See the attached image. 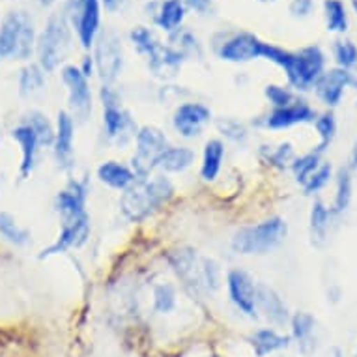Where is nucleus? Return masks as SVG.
I'll list each match as a JSON object with an SVG mask.
<instances>
[{"instance_id":"f257e3e1","label":"nucleus","mask_w":357,"mask_h":357,"mask_svg":"<svg viewBox=\"0 0 357 357\" xmlns=\"http://www.w3.org/2000/svg\"><path fill=\"white\" fill-rule=\"evenodd\" d=\"M260 59L270 60L284 70L288 82L298 90H309L317 84L326 68V54L318 45L301 49L299 53H290L287 49L271 43H262Z\"/></svg>"},{"instance_id":"f03ea898","label":"nucleus","mask_w":357,"mask_h":357,"mask_svg":"<svg viewBox=\"0 0 357 357\" xmlns=\"http://www.w3.org/2000/svg\"><path fill=\"white\" fill-rule=\"evenodd\" d=\"M174 195V185L169 178L155 176L148 180H137L129 189H126L120 199L122 213L131 222L144 221L148 215L167 204Z\"/></svg>"},{"instance_id":"7ed1b4c3","label":"nucleus","mask_w":357,"mask_h":357,"mask_svg":"<svg viewBox=\"0 0 357 357\" xmlns=\"http://www.w3.org/2000/svg\"><path fill=\"white\" fill-rule=\"evenodd\" d=\"M34 21L23 10L6 13L0 21V60L29 62L36 54Z\"/></svg>"},{"instance_id":"20e7f679","label":"nucleus","mask_w":357,"mask_h":357,"mask_svg":"<svg viewBox=\"0 0 357 357\" xmlns=\"http://www.w3.org/2000/svg\"><path fill=\"white\" fill-rule=\"evenodd\" d=\"M129 40L133 43V47L142 59L146 60L148 68L153 75L159 79H170L178 75V71L183 64V56L178 51L165 45L159 41V38L153 34V30L146 26H137L131 30Z\"/></svg>"},{"instance_id":"39448f33","label":"nucleus","mask_w":357,"mask_h":357,"mask_svg":"<svg viewBox=\"0 0 357 357\" xmlns=\"http://www.w3.org/2000/svg\"><path fill=\"white\" fill-rule=\"evenodd\" d=\"M71 45V26L64 10L53 13L47 19L38 40H36V56L38 64L43 68L45 73H51L64 60L66 53Z\"/></svg>"},{"instance_id":"423d86ee","label":"nucleus","mask_w":357,"mask_h":357,"mask_svg":"<svg viewBox=\"0 0 357 357\" xmlns=\"http://www.w3.org/2000/svg\"><path fill=\"white\" fill-rule=\"evenodd\" d=\"M287 234V221L281 217H271L238 230L232 238V249L238 255H266L281 245Z\"/></svg>"},{"instance_id":"0eeeda50","label":"nucleus","mask_w":357,"mask_h":357,"mask_svg":"<svg viewBox=\"0 0 357 357\" xmlns=\"http://www.w3.org/2000/svg\"><path fill=\"white\" fill-rule=\"evenodd\" d=\"M101 103H103V128L107 137L118 144H126L129 139L137 135V126L133 118L122 107V101L109 84H103L100 92Z\"/></svg>"},{"instance_id":"6e6552de","label":"nucleus","mask_w":357,"mask_h":357,"mask_svg":"<svg viewBox=\"0 0 357 357\" xmlns=\"http://www.w3.org/2000/svg\"><path fill=\"white\" fill-rule=\"evenodd\" d=\"M137 150L131 159V169L137 180H148L150 172L158 167V159L169 148L167 137L161 129L144 126L137 131Z\"/></svg>"},{"instance_id":"1a4fd4ad","label":"nucleus","mask_w":357,"mask_h":357,"mask_svg":"<svg viewBox=\"0 0 357 357\" xmlns=\"http://www.w3.org/2000/svg\"><path fill=\"white\" fill-rule=\"evenodd\" d=\"M70 26L77 32L82 49L94 45L100 34L101 24V2L100 0H70L64 6Z\"/></svg>"},{"instance_id":"9d476101","label":"nucleus","mask_w":357,"mask_h":357,"mask_svg":"<svg viewBox=\"0 0 357 357\" xmlns=\"http://www.w3.org/2000/svg\"><path fill=\"white\" fill-rule=\"evenodd\" d=\"M62 81L68 88V103H70L71 118L79 123H84L92 114V92L88 84V77L77 66H64L62 71Z\"/></svg>"},{"instance_id":"9b49d317","label":"nucleus","mask_w":357,"mask_h":357,"mask_svg":"<svg viewBox=\"0 0 357 357\" xmlns=\"http://www.w3.org/2000/svg\"><path fill=\"white\" fill-rule=\"evenodd\" d=\"M94 64L100 73V79L103 84L111 86L116 81L118 75L122 73L123 68V53L122 43L112 32H103L98 34L94 41Z\"/></svg>"},{"instance_id":"f8f14e48","label":"nucleus","mask_w":357,"mask_h":357,"mask_svg":"<svg viewBox=\"0 0 357 357\" xmlns=\"http://www.w3.org/2000/svg\"><path fill=\"white\" fill-rule=\"evenodd\" d=\"M88 238H90V217H88V213L71 217V219H62L60 221V234L56 236V240L51 245L45 247L38 255V258L45 260V258L56 257L60 252H66L73 247L79 249L86 243Z\"/></svg>"},{"instance_id":"ddd939ff","label":"nucleus","mask_w":357,"mask_h":357,"mask_svg":"<svg viewBox=\"0 0 357 357\" xmlns=\"http://www.w3.org/2000/svg\"><path fill=\"white\" fill-rule=\"evenodd\" d=\"M10 137L13 139V142L19 146V152H21V163H19V182H24L29 180L32 172L36 170V165H38V153H40V139L36 135L34 128L30 126L26 120L21 118V122L12 128L10 131Z\"/></svg>"},{"instance_id":"4468645a","label":"nucleus","mask_w":357,"mask_h":357,"mask_svg":"<svg viewBox=\"0 0 357 357\" xmlns=\"http://www.w3.org/2000/svg\"><path fill=\"white\" fill-rule=\"evenodd\" d=\"M170 268L174 270L178 279L193 294L204 290V277H202V260L197 257L193 249H176L169 255Z\"/></svg>"},{"instance_id":"2eb2a0df","label":"nucleus","mask_w":357,"mask_h":357,"mask_svg":"<svg viewBox=\"0 0 357 357\" xmlns=\"http://www.w3.org/2000/svg\"><path fill=\"white\" fill-rule=\"evenodd\" d=\"M211 111L204 103H182L172 114V126H174L178 135L185 139H195L199 137L204 128L210 123Z\"/></svg>"},{"instance_id":"dca6fc26","label":"nucleus","mask_w":357,"mask_h":357,"mask_svg":"<svg viewBox=\"0 0 357 357\" xmlns=\"http://www.w3.org/2000/svg\"><path fill=\"white\" fill-rule=\"evenodd\" d=\"M73 137H75V120L68 111H60L54 126L53 153L60 170L73 169Z\"/></svg>"},{"instance_id":"f3484780","label":"nucleus","mask_w":357,"mask_h":357,"mask_svg":"<svg viewBox=\"0 0 357 357\" xmlns=\"http://www.w3.org/2000/svg\"><path fill=\"white\" fill-rule=\"evenodd\" d=\"M348 86H357V79L351 75L348 70L335 68V70L324 71L320 79L317 81V96L328 107H337L344 96V90Z\"/></svg>"},{"instance_id":"a211bd4d","label":"nucleus","mask_w":357,"mask_h":357,"mask_svg":"<svg viewBox=\"0 0 357 357\" xmlns=\"http://www.w3.org/2000/svg\"><path fill=\"white\" fill-rule=\"evenodd\" d=\"M262 43L264 41L258 36L251 32H240L222 43L219 49V59L225 62H234V64L251 62V60L260 59Z\"/></svg>"},{"instance_id":"6ab92c4d","label":"nucleus","mask_w":357,"mask_h":357,"mask_svg":"<svg viewBox=\"0 0 357 357\" xmlns=\"http://www.w3.org/2000/svg\"><path fill=\"white\" fill-rule=\"evenodd\" d=\"M227 287L232 303L247 317H257V307H255L257 284L252 282L251 275L243 270H230L227 273Z\"/></svg>"},{"instance_id":"aec40b11","label":"nucleus","mask_w":357,"mask_h":357,"mask_svg":"<svg viewBox=\"0 0 357 357\" xmlns=\"http://www.w3.org/2000/svg\"><path fill=\"white\" fill-rule=\"evenodd\" d=\"M317 120V112L314 109L305 103V101H294L290 105L281 107V109H273L270 114H266L262 120V126L268 129H288L298 123L314 122Z\"/></svg>"},{"instance_id":"412c9836","label":"nucleus","mask_w":357,"mask_h":357,"mask_svg":"<svg viewBox=\"0 0 357 357\" xmlns=\"http://www.w3.org/2000/svg\"><path fill=\"white\" fill-rule=\"evenodd\" d=\"M86 199H88V185L86 182L79 180H70L62 191L54 197V211L62 219H71L86 213Z\"/></svg>"},{"instance_id":"4be33fe9","label":"nucleus","mask_w":357,"mask_h":357,"mask_svg":"<svg viewBox=\"0 0 357 357\" xmlns=\"http://www.w3.org/2000/svg\"><path fill=\"white\" fill-rule=\"evenodd\" d=\"M255 307L260 310L264 317L271 324L282 326L288 320V309L282 298L268 284H257V294H255Z\"/></svg>"},{"instance_id":"5701e85b","label":"nucleus","mask_w":357,"mask_h":357,"mask_svg":"<svg viewBox=\"0 0 357 357\" xmlns=\"http://www.w3.org/2000/svg\"><path fill=\"white\" fill-rule=\"evenodd\" d=\"M98 178H100L101 183H105V185H109L111 189H116V191H126L137 182L133 169L128 167V165L118 163V161H107V163L100 165Z\"/></svg>"},{"instance_id":"b1692460","label":"nucleus","mask_w":357,"mask_h":357,"mask_svg":"<svg viewBox=\"0 0 357 357\" xmlns=\"http://www.w3.org/2000/svg\"><path fill=\"white\" fill-rule=\"evenodd\" d=\"M0 238L13 247H26L32 241V232L17 221V217L6 210H0Z\"/></svg>"},{"instance_id":"393cba45","label":"nucleus","mask_w":357,"mask_h":357,"mask_svg":"<svg viewBox=\"0 0 357 357\" xmlns=\"http://www.w3.org/2000/svg\"><path fill=\"white\" fill-rule=\"evenodd\" d=\"M45 71L38 62H29L19 71L17 90L21 98H34L45 86Z\"/></svg>"},{"instance_id":"a878e982","label":"nucleus","mask_w":357,"mask_h":357,"mask_svg":"<svg viewBox=\"0 0 357 357\" xmlns=\"http://www.w3.org/2000/svg\"><path fill=\"white\" fill-rule=\"evenodd\" d=\"M183 19H185V4L182 0H165L159 4L155 13V24L165 32L172 34L174 30L182 29Z\"/></svg>"},{"instance_id":"bb28decb","label":"nucleus","mask_w":357,"mask_h":357,"mask_svg":"<svg viewBox=\"0 0 357 357\" xmlns=\"http://www.w3.org/2000/svg\"><path fill=\"white\" fill-rule=\"evenodd\" d=\"M225 158V144L219 139H211L206 142L204 155H202V167H200V178L204 182H213L222 167Z\"/></svg>"},{"instance_id":"cd10ccee","label":"nucleus","mask_w":357,"mask_h":357,"mask_svg":"<svg viewBox=\"0 0 357 357\" xmlns=\"http://www.w3.org/2000/svg\"><path fill=\"white\" fill-rule=\"evenodd\" d=\"M193 163H195V152L191 150V148H185V146L167 148V150L161 153V158L158 159L159 169H163L165 172H174V174L188 170Z\"/></svg>"},{"instance_id":"c85d7f7f","label":"nucleus","mask_w":357,"mask_h":357,"mask_svg":"<svg viewBox=\"0 0 357 357\" xmlns=\"http://www.w3.org/2000/svg\"><path fill=\"white\" fill-rule=\"evenodd\" d=\"M314 318L310 317L309 312H298L292 318V335L294 339L298 340L299 350L303 351L305 356H310V351L314 350Z\"/></svg>"},{"instance_id":"c756f323","label":"nucleus","mask_w":357,"mask_h":357,"mask_svg":"<svg viewBox=\"0 0 357 357\" xmlns=\"http://www.w3.org/2000/svg\"><path fill=\"white\" fill-rule=\"evenodd\" d=\"M251 344L255 348V354L258 357H264L271 354V351L282 350L288 346V337L275 333L273 329H260L257 333L252 335Z\"/></svg>"},{"instance_id":"7c9ffc66","label":"nucleus","mask_w":357,"mask_h":357,"mask_svg":"<svg viewBox=\"0 0 357 357\" xmlns=\"http://www.w3.org/2000/svg\"><path fill=\"white\" fill-rule=\"evenodd\" d=\"M170 47L182 54L185 59H202V47H200L199 40L195 38L193 32L185 29H178L170 34Z\"/></svg>"},{"instance_id":"2f4dec72","label":"nucleus","mask_w":357,"mask_h":357,"mask_svg":"<svg viewBox=\"0 0 357 357\" xmlns=\"http://www.w3.org/2000/svg\"><path fill=\"white\" fill-rule=\"evenodd\" d=\"M329 219H331V210H328L324 202L317 200L310 210V236L314 245H322L328 238Z\"/></svg>"},{"instance_id":"473e14b6","label":"nucleus","mask_w":357,"mask_h":357,"mask_svg":"<svg viewBox=\"0 0 357 357\" xmlns=\"http://www.w3.org/2000/svg\"><path fill=\"white\" fill-rule=\"evenodd\" d=\"M324 15L329 32L344 34L348 30V15L342 0H324Z\"/></svg>"},{"instance_id":"72a5a7b5","label":"nucleus","mask_w":357,"mask_h":357,"mask_svg":"<svg viewBox=\"0 0 357 357\" xmlns=\"http://www.w3.org/2000/svg\"><path fill=\"white\" fill-rule=\"evenodd\" d=\"M23 120H26V122L34 128L36 135H38V139H40L41 148H45V146L53 148L54 126L53 122L49 120L47 114H43L41 111H29L23 116Z\"/></svg>"},{"instance_id":"f704fd0d","label":"nucleus","mask_w":357,"mask_h":357,"mask_svg":"<svg viewBox=\"0 0 357 357\" xmlns=\"http://www.w3.org/2000/svg\"><path fill=\"white\" fill-rule=\"evenodd\" d=\"M320 158H322V153L317 152V150H312V152L305 153L303 158L294 159L292 161L294 176H296V180H298L301 185H303V183L310 178V174L320 167Z\"/></svg>"},{"instance_id":"c9c22d12","label":"nucleus","mask_w":357,"mask_h":357,"mask_svg":"<svg viewBox=\"0 0 357 357\" xmlns=\"http://www.w3.org/2000/svg\"><path fill=\"white\" fill-rule=\"evenodd\" d=\"M351 200V170L346 167L339 172L337 180V195H335L333 213H342L350 206Z\"/></svg>"},{"instance_id":"e433bc0d","label":"nucleus","mask_w":357,"mask_h":357,"mask_svg":"<svg viewBox=\"0 0 357 357\" xmlns=\"http://www.w3.org/2000/svg\"><path fill=\"white\" fill-rule=\"evenodd\" d=\"M215 126L225 139H229L236 144H243L247 141V137H249L245 126L240 120H234V118H219Z\"/></svg>"},{"instance_id":"4c0bfd02","label":"nucleus","mask_w":357,"mask_h":357,"mask_svg":"<svg viewBox=\"0 0 357 357\" xmlns=\"http://www.w3.org/2000/svg\"><path fill=\"white\" fill-rule=\"evenodd\" d=\"M317 131L320 135V142H318L317 152L324 153L328 150V146L333 142L335 133H337V122H335L333 112H326L320 118H317Z\"/></svg>"},{"instance_id":"58836bf2","label":"nucleus","mask_w":357,"mask_h":357,"mask_svg":"<svg viewBox=\"0 0 357 357\" xmlns=\"http://www.w3.org/2000/svg\"><path fill=\"white\" fill-rule=\"evenodd\" d=\"M176 307V290L172 284H155L153 288V309L161 312V314H167L170 310H174Z\"/></svg>"},{"instance_id":"ea45409f","label":"nucleus","mask_w":357,"mask_h":357,"mask_svg":"<svg viewBox=\"0 0 357 357\" xmlns=\"http://www.w3.org/2000/svg\"><path fill=\"white\" fill-rule=\"evenodd\" d=\"M335 60L342 70L350 71L357 66V47L351 41H337L333 47Z\"/></svg>"},{"instance_id":"a19ab883","label":"nucleus","mask_w":357,"mask_h":357,"mask_svg":"<svg viewBox=\"0 0 357 357\" xmlns=\"http://www.w3.org/2000/svg\"><path fill=\"white\" fill-rule=\"evenodd\" d=\"M264 94L268 98L271 105L275 107V109H281V107H287L290 103L296 101V96L284 86H279V84H268L266 90H264Z\"/></svg>"},{"instance_id":"79ce46f5","label":"nucleus","mask_w":357,"mask_h":357,"mask_svg":"<svg viewBox=\"0 0 357 357\" xmlns=\"http://www.w3.org/2000/svg\"><path fill=\"white\" fill-rule=\"evenodd\" d=\"M329 178H331V165H320L307 182L303 183V191L307 195L310 193H317L322 188H326L329 182Z\"/></svg>"},{"instance_id":"37998d69","label":"nucleus","mask_w":357,"mask_h":357,"mask_svg":"<svg viewBox=\"0 0 357 357\" xmlns=\"http://www.w3.org/2000/svg\"><path fill=\"white\" fill-rule=\"evenodd\" d=\"M202 277H204L206 290L215 292L221 287V270L210 258H202Z\"/></svg>"},{"instance_id":"c03bdc74","label":"nucleus","mask_w":357,"mask_h":357,"mask_svg":"<svg viewBox=\"0 0 357 357\" xmlns=\"http://www.w3.org/2000/svg\"><path fill=\"white\" fill-rule=\"evenodd\" d=\"M268 161H270L273 167H277V169H284L287 165H290L294 161L292 144L284 142V144H281V146L270 150V153H268Z\"/></svg>"},{"instance_id":"a18cd8bd","label":"nucleus","mask_w":357,"mask_h":357,"mask_svg":"<svg viewBox=\"0 0 357 357\" xmlns=\"http://www.w3.org/2000/svg\"><path fill=\"white\" fill-rule=\"evenodd\" d=\"M0 357H24V346L19 340L0 335Z\"/></svg>"},{"instance_id":"49530a36","label":"nucleus","mask_w":357,"mask_h":357,"mask_svg":"<svg viewBox=\"0 0 357 357\" xmlns=\"http://www.w3.org/2000/svg\"><path fill=\"white\" fill-rule=\"evenodd\" d=\"M312 10H314V0H292L290 6H288L290 15L296 19L309 17Z\"/></svg>"},{"instance_id":"de8ad7c7","label":"nucleus","mask_w":357,"mask_h":357,"mask_svg":"<svg viewBox=\"0 0 357 357\" xmlns=\"http://www.w3.org/2000/svg\"><path fill=\"white\" fill-rule=\"evenodd\" d=\"M182 2L188 8H191V10L199 13H206L211 6V0H182Z\"/></svg>"},{"instance_id":"09e8293b","label":"nucleus","mask_w":357,"mask_h":357,"mask_svg":"<svg viewBox=\"0 0 357 357\" xmlns=\"http://www.w3.org/2000/svg\"><path fill=\"white\" fill-rule=\"evenodd\" d=\"M101 4L105 6V10H109V12H116L118 8H122L123 0H100Z\"/></svg>"},{"instance_id":"8fccbe9b","label":"nucleus","mask_w":357,"mask_h":357,"mask_svg":"<svg viewBox=\"0 0 357 357\" xmlns=\"http://www.w3.org/2000/svg\"><path fill=\"white\" fill-rule=\"evenodd\" d=\"M348 169L350 170H356L357 169V142L354 150H351V155H350V165H348Z\"/></svg>"},{"instance_id":"3c124183","label":"nucleus","mask_w":357,"mask_h":357,"mask_svg":"<svg viewBox=\"0 0 357 357\" xmlns=\"http://www.w3.org/2000/svg\"><path fill=\"white\" fill-rule=\"evenodd\" d=\"M36 2H38L40 6L49 8V6H53V4H54V2H56V0H36Z\"/></svg>"},{"instance_id":"603ef678","label":"nucleus","mask_w":357,"mask_h":357,"mask_svg":"<svg viewBox=\"0 0 357 357\" xmlns=\"http://www.w3.org/2000/svg\"><path fill=\"white\" fill-rule=\"evenodd\" d=\"M258 2H262V4H271V2H277V0H258Z\"/></svg>"},{"instance_id":"864d4df0","label":"nucleus","mask_w":357,"mask_h":357,"mask_svg":"<svg viewBox=\"0 0 357 357\" xmlns=\"http://www.w3.org/2000/svg\"><path fill=\"white\" fill-rule=\"evenodd\" d=\"M351 6H354V12L357 13V0H351Z\"/></svg>"},{"instance_id":"5fc2aeb1","label":"nucleus","mask_w":357,"mask_h":357,"mask_svg":"<svg viewBox=\"0 0 357 357\" xmlns=\"http://www.w3.org/2000/svg\"><path fill=\"white\" fill-rule=\"evenodd\" d=\"M211 357H219V356H211Z\"/></svg>"}]
</instances>
